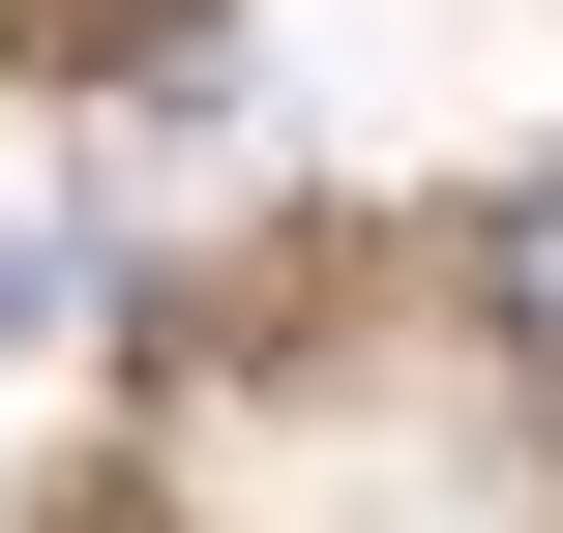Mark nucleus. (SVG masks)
<instances>
[{"label": "nucleus", "instance_id": "nucleus-1", "mask_svg": "<svg viewBox=\"0 0 563 533\" xmlns=\"http://www.w3.org/2000/svg\"><path fill=\"white\" fill-rule=\"evenodd\" d=\"M475 326L563 386V178H505V208H475Z\"/></svg>", "mask_w": 563, "mask_h": 533}]
</instances>
